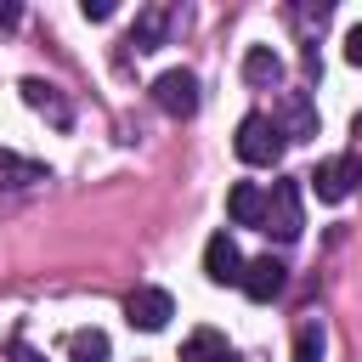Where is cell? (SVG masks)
Returning a JSON list of instances; mask_svg holds the SVG:
<instances>
[{
  "instance_id": "obj_1",
  "label": "cell",
  "mask_w": 362,
  "mask_h": 362,
  "mask_svg": "<svg viewBox=\"0 0 362 362\" xmlns=\"http://www.w3.org/2000/svg\"><path fill=\"white\" fill-rule=\"evenodd\" d=\"M260 232L277 238V243H294L305 232V209H300V181H272L266 192V215H260Z\"/></svg>"
},
{
  "instance_id": "obj_2",
  "label": "cell",
  "mask_w": 362,
  "mask_h": 362,
  "mask_svg": "<svg viewBox=\"0 0 362 362\" xmlns=\"http://www.w3.org/2000/svg\"><path fill=\"white\" fill-rule=\"evenodd\" d=\"M232 147H238V158H243V164H277L288 141H283V130H277V119H272V113H243V124H238V141H232Z\"/></svg>"
},
{
  "instance_id": "obj_3",
  "label": "cell",
  "mask_w": 362,
  "mask_h": 362,
  "mask_svg": "<svg viewBox=\"0 0 362 362\" xmlns=\"http://www.w3.org/2000/svg\"><path fill=\"white\" fill-rule=\"evenodd\" d=\"M153 102L170 113V119H192L198 113V74L192 68H170L153 79Z\"/></svg>"
},
{
  "instance_id": "obj_4",
  "label": "cell",
  "mask_w": 362,
  "mask_h": 362,
  "mask_svg": "<svg viewBox=\"0 0 362 362\" xmlns=\"http://www.w3.org/2000/svg\"><path fill=\"white\" fill-rule=\"evenodd\" d=\"M283 283H288V266L277 260V255H260V260H243V294L255 300V305H272L277 294H283Z\"/></svg>"
},
{
  "instance_id": "obj_5",
  "label": "cell",
  "mask_w": 362,
  "mask_h": 362,
  "mask_svg": "<svg viewBox=\"0 0 362 362\" xmlns=\"http://www.w3.org/2000/svg\"><path fill=\"white\" fill-rule=\"evenodd\" d=\"M124 317H130V328H141V334H158L170 317H175V300L164 294V288H136L130 300H124Z\"/></svg>"
},
{
  "instance_id": "obj_6",
  "label": "cell",
  "mask_w": 362,
  "mask_h": 362,
  "mask_svg": "<svg viewBox=\"0 0 362 362\" xmlns=\"http://www.w3.org/2000/svg\"><path fill=\"white\" fill-rule=\"evenodd\" d=\"M305 181L317 187V198H322V204H345V198H351V187H356V164H351L345 153H334V158H322Z\"/></svg>"
},
{
  "instance_id": "obj_7",
  "label": "cell",
  "mask_w": 362,
  "mask_h": 362,
  "mask_svg": "<svg viewBox=\"0 0 362 362\" xmlns=\"http://www.w3.org/2000/svg\"><path fill=\"white\" fill-rule=\"evenodd\" d=\"M204 277H209L215 288H226V283H243V255H238L232 232H215V238L204 243Z\"/></svg>"
},
{
  "instance_id": "obj_8",
  "label": "cell",
  "mask_w": 362,
  "mask_h": 362,
  "mask_svg": "<svg viewBox=\"0 0 362 362\" xmlns=\"http://www.w3.org/2000/svg\"><path fill=\"white\" fill-rule=\"evenodd\" d=\"M17 90H23V102H28L34 113H45V119H51L57 130H68V124H74V107H68V96H62V90L51 85V79H34V74H28V79H23Z\"/></svg>"
},
{
  "instance_id": "obj_9",
  "label": "cell",
  "mask_w": 362,
  "mask_h": 362,
  "mask_svg": "<svg viewBox=\"0 0 362 362\" xmlns=\"http://www.w3.org/2000/svg\"><path fill=\"white\" fill-rule=\"evenodd\" d=\"M277 130H283V141H311L317 136V102H311V90H288L283 96Z\"/></svg>"
},
{
  "instance_id": "obj_10",
  "label": "cell",
  "mask_w": 362,
  "mask_h": 362,
  "mask_svg": "<svg viewBox=\"0 0 362 362\" xmlns=\"http://www.w3.org/2000/svg\"><path fill=\"white\" fill-rule=\"evenodd\" d=\"M164 40H170V11H164V6H147V11H141V17L130 23V34H124V45H130L136 57L158 51Z\"/></svg>"
},
{
  "instance_id": "obj_11",
  "label": "cell",
  "mask_w": 362,
  "mask_h": 362,
  "mask_svg": "<svg viewBox=\"0 0 362 362\" xmlns=\"http://www.w3.org/2000/svg\"><path fill=\"white\" fill-rule=\"evenodd\" d=\"M226 215H232V226H260V215H266V187H255V181H232V192H226Z\"/></svg>"
},
{
  "instance_id": "obj_12",
  "label": "cell",
  "mask_w": 362,
  "mask_h": 362,
  "mask_svg": "<svg viewBox=\"0 0 362 362\" xmlns=\"http://www.w3.org/2000/svg\"><path fill=\"white\" fill-rule=\"evenodd\" d=\"M34 181H51V170L34 164V158H23V153H11V147H0V187L6 192H23Z\"/></svg>"
},
{
  "instance_id": "obj_13",
  "label": "cell",
  "mask_w": 362,
  "mask_h": 362,
  "mask_svg": "<svg viewBox=\"0 0 362 362\" xmlns=\"http://www.w3.org/2000/svg\"><path fill=\"white\" fill-rule=\"evenodd\" d=\"M243 79H249L255 90H272V85L283 79V57H277L272 45H249V51H243Z\"/></svg>"
},
{
  "instance_id": "obj_14",
  "label": "cell",
  "mask_w": 362,
  "mask_h": 362,
  "mask_svg": "<svg viewBox=\"0 0 362 362\" xmlns=\"http://www.w3.org/2000/svg\"><path fill=\"white\" fill-rule=\"evenodd\" d=\"M226 356H232V345L221 328H192L181 339V362H226Z\"/></svg>"
},
{
  "instance_id": "obj_15",
  "label": "cell",
  "mask_w": 362,
  "mask_h": 362,
  "mask_svg": "<svg viewBox=\"0 0 362 362\" xmlns=\"http://www.w3.org/2000/svg\"><path fill=\"white\" fill-rule=\"evenodd\" d=\"M62 351H68V362H107V351H113V345H107V334H102V328H74Z\"/></svg>"
},
{
  "instance_id": "obj_16",
  "label": "cell",
  "mask_w": 362,
  "mask_h": 362,
  "mask_svg": "<svg viewBox=\"0 0 362 362\" xmlns=\"http://www.w3.org/2000/svg\"><path fill=\"white\" fill-rule=\"evenodd\" d=\"M322 345H328L322 322H317V317H305V322H300V334H294V362H322Z\"/></svg>"
},
{
  "instance_id": "obj_17",
  "label": "cell",
  "mask_w": 362,
  "mask_h": 362,
  "mask_svg": "<svg viewBox=\"0 0 362 362\" xmlns=\"http://www.w3.org/2000/svg\"><path fill=\"white\" fill-rule=\"evenodd\" d=\"M79 11H85L90 23H107V17H113V0H79Z\"/></svg>"
},
{
  "instance_id": "obj_18",
  "label": "cell",
  "mask_w": 362,
  "mask_h": 362,
  "mask_svg": "<svg viewBox=\"0 0 362 362\" xmlns=\"http://www.w3.org/2000/svg\"><path fill=\"white\" fill-rule=\"evenodd\" d=\"M345 62H351V68H362V23L345 34Z\"/></svg>"
},
{
  "instance_id": "obj_19",
  "label": "cell",
  "mask_w": 362,
  "mask_h": 362,
  "mask_svg": "<svg viewBox=\"0 0 362 362\" xmlns=\"http://www.w3.org/2000/svg\"><path fill=\"white\" fill-rule=\"evenodd\" d=\"M11 362H45V356H40L34 345H23V339H17V345H11Z\"/></svg>"
},
{
  "instance_id": "obj_20",
  "label": "cell",
  "mask_w": 362,
  "mask_h": 362,
  "mask_svg": "<svg viewBox=\"0 0 362 362\" xmlns=\"http://www.w3.org/2000/svg\"><path fill=\"white\" fill-rule=\"evenodd\" d=\"M17 17H23V11H17V0H0V28H11Z\"/></svg>"
},
{
  "instance_id": "obj_21",
  "label": "cell",
  "mask_w": 362,
  "mask_h": 362,
  "mask_svg": "<svg viewBox=\"0 0 362 362\" xmlns=\"http://www.w3.org/2000/svg\"><path fill=\"white\" fill-rule=\"evenodd\" d=\"M351 136H356V141H362V113H356V119H351Z\"/></svg>"
},
{
  "instance_id": "obj_22",
  "label": "cell",
  "mask_w": 362,
  "mask_h": 362,
  "mask_svg": "<svg viewBox=\"0 0 362 362\" xmlns=\"http://www.w3.org/2000/svg\"><path fill=\"white\" fill-rule=\"evenodd\" d=\"M351 164H356V187H362V158H351Z\"/></svg>"
},
{
  "instance_id": "obj_23",
  "label": "cell",
  "mask_w": 362,
  "mask_h": 362,
  "mask_svg": "<svg viewBox=\"0 0 362 362\" xmlns=\"http://www.w3.org/2000/svg\"><path fill=\"white\" fill-rule=\"evenodd\" d=\"M226 362H238V356H226Z\"/></svg>"
}]
</instances>
